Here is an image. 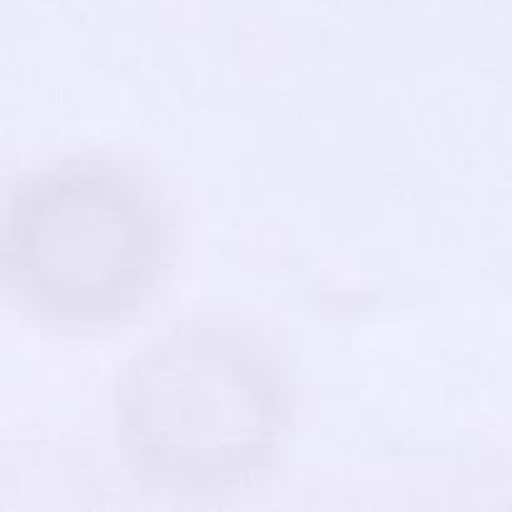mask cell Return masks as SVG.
I'll list each match as a JSON object with an SVG mask.
<instances>
[{
  "instance_id": "obj_1",
  "label": "cell",
  "mask_w": 512,
  "mask_h": 512,
  "mask_svg": "<svg viewBox=\"0 0 512 512\" xmlns=\"http://www.w3.org/2000/svg\"><path fill=\"white\" fill-rule=\"evenodd\" d=\"M293 430V393L263 338L228 320H185L128 360L113 393L125 465L175 493L263 480Z\"/></svg>"
},
{
  "instance_id": "obj_2",
  "label": "cell",
  "mask_w": 512,
  "mask_h": 512,
  "mask_svg": "<svg viewBox=\"0 0 512 512\" xmlns=\"http://www.w3.org/2000/svg\"><path fill=\"white\" fill-rule=\"evenodd\" d=\"M170 225L158 195L113 160L45 165L10 195L0 270L38 323L98 330L128 323L158 290Z\"/></svg>"
}]
</instances>
